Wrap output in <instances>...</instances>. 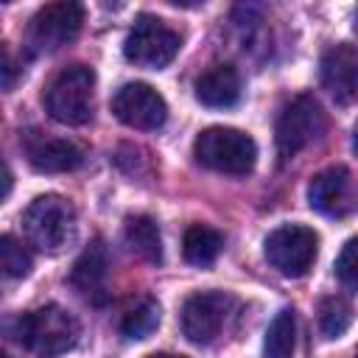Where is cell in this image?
Returning a JSON list of instances; mask_svg holds the SVG:
<instances>
[{
  "label": "cell",
  "instance_id": "cell-1",
  "mask_svg": "<svg viewBox=\"0 0 358 358\" xmlns=\"http://www.w3.org/2000/svg\"><path fill=\"white\" fill-rule=\"evenodd\" d=\"M8 333L28 352H34L39 358H56V355L76 347L78 322L67 308L50 302V305H42L36 310L20 313L11 322Z\"/></svg>",
  "mask_w": 358,
  "mask_h": 358
},
{
  "label": "cell",
  "instance_id": "cell-2",
  "mask_svg": "<svg viewBox=\"0 0 358 358\" xmlns=\"http://www.w3.org/2000/svg\"><path fill=\"white\" fill-rule=\"evenodd\" d=\"M193 157L215 173L246 176L257 162V145L241 129L210 126L193 140Z\"/></svg>",
  "mask_w": 358,
  "mask_h": 358
},
{
  "label": "cell",
  "instance_id": "cell-3",
  "mask_svg": "<svg viewBox=\"0 0 358 358\" xmlns=\"http://www.w3.org/2000/svg\"><path fill=\"white\" fill-rule=\"evenodd\" d=\"M92 92H95V73L87 64H70L59 70L42 101L48 115L64 126H84L92 117Z\"/></svg>",
  "mask_w": 358,
  "mask_h": 358
},
{
  "label": "cell",
  "instance_id": "cell-4",
  "mask_svg": "<svg viewBox=\"0 0 358 358\" xmlns=\"http://www.w3.org/2000/svg\"><path fill=\"white\" fill-rule=\"evenodd\" d=\"M73 227H76L73 204L56 193L34 199L22 213L25 238L42 252H59L70 241Z\"/></svg>",
  "mask_w": 358,
  "mask_h": 358
},
{
  "label": "cell",
  "instance_id": "cell-5",
  "mask_svg": "<svg viewBox=\"0 0 358 358\" xmlns=\"http://www.w3.org/2000/svg\"><path fill=\"white\" fill-rule=\"evenodd\" d=\"M238 299L227 291H199L190 294L182 305L179 322L182 333L193 344H213L235 316Z\"/></svg>",
  "mask_w": 358,
  "mask_h": 358
},
{
  "label": "cell",
  "instance_id": "cell-6",
  "mask_svg": "<svg viewBox=\"0 0 358 358\" xmlns=\"http://www.w3.org/2000/svg\"><path fill=\"white\" fill-rule=\"evenodd\" d=\"M324 131V112L313 95H296L291 98L274 123V143L280 159L296 157L305 145H310Z\"/></svg>",
  "mask_w": 358,
  "mask_h": 358
},
{
  "label": "cell",
  "instance_id": "cell-7",
  "mask_svg": "<svg viewBox=\"0 0 358 358\" xmlns=\"http://www.w3.org/2000/svg\"><path fill=\"white\" fill-rule=\"evenodd\" d=\"M179 48H182V39L171 25H165L159 17L143 14L137 17L134 28L123 42V56L137 67L162 70L176 59Z\"/></svg>",
  "mask_w": 358,
  "mask_h": 358
},
{
  "label": "cell",
  "instance_id": "cell-8",
  "mask_svg": "<svg viewBox=\"0 0 358 358\" xmlns=\"http://www.w3.org/2000/svg\"><path fill=\"white\" fill-rule=\"evenodd\" d=\"M319 235L302 224H282L268 232L263 243V255L268 266H274L282 277H305L316 260Z\"/></svg>",
  "mask_w": 358,
  "mask_h": 358
},
{
  "label": "cell",
  "instance_id": "cell-9",
  "mask_svg": "<svg viewBox=\"0 0 358 358\" xmlns=\"http://www.w3.org/2000/svg\"><path fill=\"white\" fill-rule=\"evenodd\" d=\"M84 22V6L81 3H48L42 6L28 25V45L36 53H53L73 42Z\"/></svg>",
  "mask_w": 358,
  "mask_h": 358
},
{
  "label": "cell",
  "instance_id": "cell-10",
  "mask_svg": "<svg viewBox=\"0 0 358 358\" xmlns=\"http://www.w3.org/2000/svg\"><path fill=\"white\" fill-rule=\"evenodd\" d=\"M112 112L120 123L140 129V131H154L168 120V103L165 98L143 81H129L112 95Z\"/></svg>",
  "mask_w": 358,
  "mask_h": 358
},
{
  "label": "cell",
  "instance_id": "cell-11",
  "mask_svg": "<svg viewBox=\"0 0 358 358\" xmlns=\"http://www.w3.org/2000/svg\"><path fill=\"white\" fill-rule=\"evenodd\" d=\"M322 87L341 106L358 101V45L338 42L322 53L319 62Z\"/></svg>",
  "mask_w": 358,
  "mask_h": 358
},
{
  "label": "cell",
  "instance_id": "cell-12",
  "mask_svg": "<svg viewBox=\"0 0 358 358\" xmlns=\"http://www.w3.org/2000/svg\"><path fill=\"white\" fill-rule=\"evenodd\" d=\"M28 162L39 173H64L76 171L84 162V148L67 137H53L48 131H28L22 137Z\"/></svg>",
  "mask_w": 358,
  "mask_h": 358
},
{
  "label": "cell",
  "instance_id": "cell-13",
  "mask_svg": "<svg viewBox=\"0 0 358 358\" xmlns=\"http://www.w3.org/2000/svg\"><path fill=\"white\" fill-rule=\"evenodd\" d=\"M308 204L330 218H344L355 201H352V176L344 165H330L310 176L308 182Z\"/></svg>",
  "mask_w": 358,
  "mask_h": 358
},
{
  "label": "cell",
  "instance_id": "cell-14",
  "mask_svg": "<svg viewBox=\"0 0 358 358\" xmlns=\"http://www.w3.org/2000/svg\"><path fill=\"white\" fill-rule=\"evenodd\" d=\"M196 101L210 109H229L241 101V76L232 64H213L196 78Z\"/></svg>",
  "mask_w": 358,
  "mask_h": 358
},
{
  "label": "cell",
  "instance_id": "cell-15",
  "mask_svg": "<svg viewBox=\"0 0 358 358\" xmlns=\"http://www.w3.org/2000/svg\"><path fill=\"white\" fill-rule=\"evenodd\" d=\"M106 271H109V260H106V246L101 241H92L81 255L78 260L73 263V271H70V282L73 288L92 299V302H101L103 296V288H106Z\"/></svg>",
  "mask_w": 358,
  "mask_h": 358
},
{
  "label": "cell",
  "instance_id": "cell-16",
  "mask_svg": "<svg viewBox=\"0 0 358 358\" xmlns=\"http://www.w3.org/2000/svg\"><path fill=\"white\" fill-rule=\"evenodd\" d=\"M123 238H126V246L140 260H145L151 266L162 263V235L151 215H129L126 227H123Z\"/></svg>",
  "mask_w": 358,
  "mask_h": 358
},
{
  "label": "cell",
  "instance_id": "cell-17",
  "mask_svg": "<svg viewBox=\"0 0 358 358\" xmlns=\"http://www.w3.org/2000/svg\"><path fill=\"white\" fill-rule=\"evenodd\" d=\"M224 249V235L207 224H193L187 227L185 232V241H182V252H185V260L193 263V266H210Z\"/></svg>",
  "mask_w": 358,
  "mask_h": 358
},
{
  "label": "cell",
  "instance_id": "cell-18",
  "mask_svg": "<svg viewBox=\"0 0 358 358\" xmlns=\"http://www.w3.org/2000/svg\"><path fill=\"white\" fill-rule=\"evenodd\" d=\"M294 347H296V316L291 308H282L266 327L263 352L266 358H291Z\"/></svg>",
  "mask_w": 358,
  "mask_h": 358
},
{
  "label": "cell",
  "instance_id": "cell-19",
  "mask_svg": "<svg viewBox=\"0 0 358 358\" xmlns=\"http://www.w3.org/2000/svg\"><path fill=\"white\" fill-rule=\"evenodd\" d=\"M159 327V302L154 296H143L137 299L120 319V333L126 338H148L154 330Z\"/></svg>",
  "mask_w": 358,
  "mask_h": 358
},
{
  "label": "cell",
  "instance_id": "cell-20",
  "mask_svg": "<svg viewBox=\"0 0 358 358\" xmlns=\"http://www.w3.org/2000/svg\"><path fill=\"white\" fill-rule=\"evenodd\" d=\"M316 322H319V333L324 338H338L352 324V305L344 296H324L319 302Z\"/></svg>",
  "mask_w": 358,
  "mask_h": 358
},
{
  "label": "cell",
  "instance_id": "cell-21",
  "mask_svg": "<svg viewBox=\"0 0 358 358\" xmlns=\"http://www.w3.org/2000/svg\"><path fill=\"white\" fill-rule=\"evenodd\" d=\"M0 266L6 277H25L31 271V255L14 235L0 238Z\"/></svg>",
  "mask_w": 358,
  "mask_h": 358
},
{
  "label": "cell",
  "instance_id": "cell-22",
  "mask_svg": "<svg viewBox=\"0 0 358 358\" xmlns=\"http://www.w3.org/2000/svg\"><path fill=\"white\" fill-rule=\"evenodd\" d=\"M333 268H336V277H338L347 288H358V235L350 238V241L341 246V252H338Z\"/></svg>",
  "mask_w": 358,
  "mask_h": 358
},
{
  "label": "cell",
  "instance_id": "cell-23",
  "mask_svg": "<svg viewBox=\"0 0 358 358\" xmlns=\"http://www.w3.org/2000/svg\"><path fill=\"white\" fill-rule=\"evenodd\" d=\"M3 87H6V92L14 87V62H11L8 50H6V56H3Z\"/></svg>",
  "mask_w": 358,
  "mask_h": 358
},
{
  "label": "cell",
  "instance_id": "cell-24",
  "mask_svg": "<svg viewBox=\"0 0 358 358\" xmlns=\"http://www.w3.org/2000/svg\"><path fill=\"white\" fill-rule=\"evenodd\" d=\"M11 193V171H8V165H3V199Z\"/></svg>",
  "mask_w": 358,
  "mask_h": 358
},
{
  "label": "cell",
  "instance_id": "cell-25",
  "mask_svg": "<svg viewBox=\"0 0 358 358\" xmlns=\"http://www.w3.org/2000/svg\"><path fill=\"white\" fill-rule=\"evenodd\" d=\"M148 358H185V355H173V352H154Z\"/></svg>",
  "mask_w": 358,
  "mask_h": 358
},
{
  "label": "cell",
  "instance_id": "cell-26",
  "mask_svg": "<svg viewBox=\"0 0 358 358\" xmlns=\"http://www.w3.org/2000/svg\"><path fill=\"white\" fill-rule=\"evenodd\" d=\"M352 151L358 154V123H355V129H352Z\"/></svg>",
  "mask_w": 358,
  "mask_h": 358
},
{
  "label": "cell",
  "instance_id": "cell-27",
  "mask_svg": "<svg viewBox=\"0 0 358 358\" xmlns=\"http://www.w3.org/2000/svg\"><path fill=\"white\" fill-rule=\"evenodd\" d=\"M355 31H358V11H355Z\"/></svg>",
  "mask_w": 358,
  "mask_h": 358
},
{
  "label": "cell",
  "instance_id": "cell-28",
  "mask_svg": "<svg viewBox=\"0 0 358 358\" xmlns=\"http://www.w3.org/2000/svg\"><path fill=\"white\" fill-rule=\"evenodd\" d=\"M0 358H11V355H0Z\"/></svg>",
  "mask_w": 358,
  "mask_h": 358
},
{
  "label": "cell",
  "instance_id": "cell-29",
  "mask_svg": "<svg viewBox=\"0 0 358 358\" xmlns=\"http://www.w3.org/2000/svg\"><path fill=\"white\" fill-rule=\"evenodd\" d=\"M352 358H358V350H355V355H352Z\"/></svg>",
  "mask_w": 358,
  "mask_h": 358
}]
</instances>
